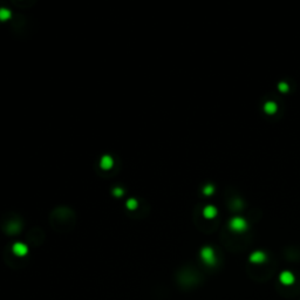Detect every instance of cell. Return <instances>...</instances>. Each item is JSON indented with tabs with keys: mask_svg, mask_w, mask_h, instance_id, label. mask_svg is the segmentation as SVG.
Instances as JSON below:
<instances>
[{
	"mask_svg": "<svg viewBox=\"0 0 300 300\" xmlns=\"http://www.w3.org/2000/svg\"><path fill=\"white\" fill-rule=\"evenodd\" d=\"M229 227L235 232H243L248 229V222L243 217H233L229 222Z\"/></svg>",
	"mask_w": 300,
	"mask_h": 300,
	"instance_id": "6da1fadb",
	"label": "cell"
},
{
	"mask_svg": "<svg viewBox=\"0 0 300 300\" xmlns=\"http://www.w3.org/2000/svg\"><path fill=\"white\" fill-rule=\"evenodd\" d=\"M202 258L205 260L208 264L215 263V253L211 248H204L202 250Z\"/></svg>",
	"mask_w": 300,
	"mask_h": 300,
	"instance_id": "7a4b0ae2",
	"label": "cell"
},
{
	"mask_svg": "<svg viewBox=\"0 0 300 300\" xmlns=\"http://www.w3.org/2000/svg\"><path fill=\"white\" fill-rule=\"evenodd\" d=\"M217 213H218V210H217L216 206H213V205H206L205 208H204V210H203V216L205 217L206 219H212V218H215V217L217 216Z\"/></svg>",
	"mask_w": 300,
	"mask_h": 300,
	"instance_id": "3957f363",
	"label": "cell"
},
{
	"mask_svg": "<svg viewBox=\"0 0 300 300\" xmlns=\"http://www.w3.org/2000/svg\"><path fill=\"white\" fill-rule=\"evenodd\" d=\"M277 110H278V105L274 101H267V102H265V105H264V111L266 114L273 115V114L277 113Z\"/></svg>",
	"mask_w": 300,
	"mask_h": 300,
	"instance_id": "277c9868",
	"label": "cell"
},
{
	"mask_svg": "<svg viewBox=\"0 0 300 300\" xmlns=\"http://www.w3.org/2000/svg\"><path fill=\"white\" fill-rule=\"evenodd\" d=\"M265 259H266V254L264 252H262V251H256L250 257V260L252 263H263Z\"/></svg>",
	"mask_w": 300,
	"mask_h": 300,
	"instance_id": "5b68a950",
	"label": "cell"
},
{
	"mask_svg": "<svg viewBox=\"0 0 300 300\" xmlns=\"http://www.w3.org/2000/svg\"><path fill=\"white\" fill-rule=\"evenodd\" d=\"M280 280L284 284H291V283H293V274L291 272H283L280 275Z\"/></svg>",
	"mask_w": 300,
	"mask_h": 300,
	"instance_id": "8992f818",
	"label": "cell"
},
{
	"mask_svg": "<svg viewBox=\"0 0 300 300\" xmlns=\"http://www.w3.org/2000/svg\"><path fill=\"white\" fill-rule=\"evenodd\" d=\"M215 192V186L212 184H206L204 188H203V194L206 196H210Z\"/></svg>",
	"mask_w": 300,
	"mask_h": 300,
	"instance_id": "52a82bcc",
	"label": "cell"
},
{
	"mask_svg": "<svg viewBox=\"0 0 300 300\" xmlns=\"http://www.w3.org/2000/svg\"><path fill=\"white\" fill-rule=\"evenodd\" d=\"M278 88H279V90L281 92V93H286V92L289 90V84L286 83V82H279Z\"/></svg>",
	"mask_w": 300,
	"mask_h": 300,
	"instance_id": "ba28073f",
	"label": "cell"
}]
</instances>
